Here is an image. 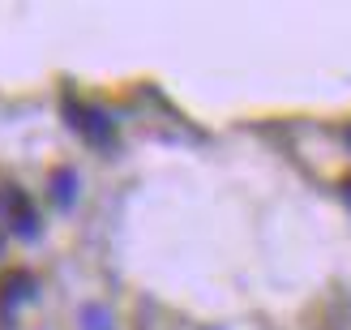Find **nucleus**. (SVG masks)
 <instances>
[{
	"label": "nucleus",
	"mask_w": 351,
	"mask_h": 330,
	"mask_svg": "<svg viewBox=\"0 0 351 330\" xmlns=\"http://www.w3.org/2000/svg\"><path fill=\"white\" fill-rule=\"evenodd\" d=\"M77 189H82L77 167H69V163L51 167V176H47V198H51V206H56V211H73V206H77Z\"/></svg>",
	"instance_id": "nucleus-4"
},
{
	"label": "nucleus",
	"mask_w": 351,
	"mask_h": 330,
	"mask_svg": "<svg viewBox=\"0 0 351 330\" xmlns=\"http://www.w3.org/2000/svg\"><path fill=\"white\" fill-rule=\"evenodd\" d=\"M34 296H39V279L30 270H9L0 279V330H13L17 318H22V309Z\"/></svg>",
	"instance_id": "nucleus-1"
},
{
	"label": "nucleus",
	"mask_w": 351,
	"mask_h": 330,
	"mask_svg": "<svg viewBox=\"0 0 351 330\" xmlns=\"http://www.w3.org/2000/svg\"><path fill=\"white\" fill-rule=\"evenodd\" d=\"M77 330H120V326H116V314L103 300H86L77 309Z\"/></svg>",
	"instance_id": "nucleus-5"
},
{
	"label": "nucleus",
	"mask_w": 351,
	"mask_h": 330,
	"mask_svg": "<svg viewBox=\"0 0 351 330\" xmlns=\"http://www.w3.org/2000/svg\"><path fill=\"white\" fill-rule=\"evenodd\" d=\"M73 133L82 137L86 146H95V150H112L116 146V120H112V112L103 108V103H86Z\"/></svg>",
	"instance_id": "nucleus-3"
},
{
	"label": "nucleus",
	"mask_w": 351,
	"mask_h": 330,
	"mask_svg": "<svg viewBox=\"0 0 351 330\" xmlns=\"http://www.w3.org/2000/svg\"><path fill=\"white\" fill-rule=\"evenodd\" d=\"M5 219H9V232H13L17 240H26V245H34V240L43 236V219H39L34 202L22 193V189H9V198H5Z\"/></svg>",
	"instance_id": "nucleus-2"
},
{
	"label": "nucleus",
	"mask_w": 351,
	"mask_h": 330,
	"mask_svg": "<svg viewBox=\"0 0 351 330\" xmlns=\"http://www.w3.org/2000/svg\"><path fill=\"white\" fill-rule=\"evenodd\" d=\"M343 137H347V146H351V129H343Z\"/></svg>",
	"instance_id": "nucleus-7"
},
{
	"label": "nucleus",
	"mask_w": 351,
	"mask_h": 330,
	"mask_svg": "<svg viewBox=\"0 0 351 330\" xmlns=\"http://www.w3.org/2000/svg\"><path fill=\"white\" fill-rule=\"evenodd\" d=\"M343 202H347V211H351V176L343 180Z\"/></svg>",
	"instance_id": "nucleus-6"
}]
</instances>
